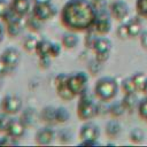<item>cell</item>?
Returning <instances> with one entry per match:
<instances>
[{"label":"cell","mask_w":147,"mask_h":147,"mask_svg":"<svg viewBox=\"0 0 147 147\" xmlns=\"http://www.w3.org/2000/svg\"><path fill=\"white\" fill-rule=\"evenodd\" d=\"M98 9L92 0H68L61 9L60 20L70 31H87L93 28Z\"/></svg>","instance_id":"obj_1"},{"label":"cell","mask_w":147,"mask_h":147,"mask_svg":"<svg viewBox=\"0 0 147 147\" xmlns=\"http://www.w3.org/2000/svg\"><path fill=\"white\" fill-rule=\"evenodd\" d=\"M119 90V85L114 77L103 76L100 77L94 85V94L101 102H108L116 98Z\"/></svg>","instance_id":"obj_2"},{"label":"cell","mask_w":147,"mask_h":147,"mask_svg":"<svg viewBox=\"0 0 147 147\" xmlns=\"http://www.w3.org/2000/svg\"><path fill=\"white\" fill-rule=\"evenodd\" d=\"M99 115V105L93 100L87 90L79 95L77 103V116L80 121H90Z\"/></svg>","instance_id":"obj_3"},{"label":"cell","mask_w":147,"mask_h":147,"mask_svg":"<svg viewBox=\"0 0 147 147\" xmlns=\"http://www.w3.org/2000/svg\"><path fill=\"white\" fill-rule=\"evenodd\" d=\"M88 84V76L84 71H74L69 74L68 77V86L71 92L77 96L84 93L87 90Z\"/></svg>","instance_id":"obj_4"},{"label":"cell","mask_w":147,"mask_h":147,"mask_svg":"<svg viewBox=\"0 0 147 147\" xmlns=\"http://www.w3.org/2000/svg\"><path fill=\"white\" fill-rule=\"evenodd\" d=\"M5 22H6V32L11 38L18 37L22 33L23 29L25 28V17H21L13 11H10L9 15L5 18Z\"/></svg>","instance_id":"obj_5"},{"label":"cell","mask_w":147,"mask_h":147,"mask_svg":"<svg viewBox=\"0 0 147 147\" xmlns=\"http://www.w3.org/2000/svg\"><path fill=\"white\" fill-rule=\"evenodd\" d=\"M111 15L110 11H106L105 8L98 9V16L95 20V23L93 25V29L99 36H106L111 30Z\"/></svg>","instance_id":"obj_6"},{"label":"cell","mask_w":147,"mask_h":147,"mask_svg":"<svg viewBox=\"0 0 147 147\" xmlns=\"http://www.w3.org/2000/svg\"><path fill=\"white\" fill-rule=\"evenodd\" d=\"M23 101L22 99L16 94H6L1 99V110L8 115H16L22 110Z\"/></svg>","instance_id":"obj_7"},{"label":"cell","mask_w":147,"mask_h":147,"mask_svg":"<svg viewBox=\"0 0 147 147\" xmlns=\"http://www.w3.org/2000/svg\"><path fill=\"white\" fill-rule=\"evenodd\" d=\"M31 13L34 16H37L39 20H41L42 22H46V21H49L53 17H55V15L57 14V9L52 2L33 3Z\"/></svg>","instance_id":"obj_8"},{"label":"cell","mask_w":147,"mask_h":147,"mask_svg":"<svg viewBox=\"0 0 147 147\" xmlns=\"http://www.w3.org/2000/svg\"><path fill=\"white\" fill-rule=\"evenodd\" d=\"M109 11L114 20L123 22L130 15V7L124 0H114L109 6Z\"/></svg>","instance_id":"obj_9"},{"label":"cell","mask_w":147,"mask_h":147,"mask_svg":"<svg viewBox=\"0 0 147 147\" xmlns=\"http://www.w3.org/2000/svg\"><path fill=\"white\" fill-rule=\"evenodd\" d=\"M78 136L80 140H90V139L98 140L100 137V127L98 124L93 122H86L80 126Z\"/></svg>","instance_id":"obj_10"},{"label":"cell","mask_w":147,"mask_h":147,"mask_svg":"<svg viewBox=\"0 0 147 147\" xmlns=\"http://www.w3.org/2000/svg\"><path fill=\"white\" fill-rule=\"evenodd\" d=\"M55 138V131L52 127V125H46L40 127L34 136V141L39 146H47L51 145L52 141Z\"/></svg>","instance_id":"obj_11"},{"label":"cell","mask_w":147,"mask_h":147,"mask_svg":"<svg viewBox=\"0 0 147 147\" xmlns=\"http://www.w3.org/2000/svg\"><path fill=\"white\" fill-rule=\"evenodd\" d=\"M26 125L25 123L22 121L21 117H11L10 121H9V124H8V127H7V134L11 136V137H15L17 139L22 138L26 131Z\"/></svg>","instance_id":"obj_12"},{"label":"cell","mask_w":147,"mask_h":147,"mask_svg":"<svg viewBox=\"0 0 147 147\" xmlns=\"http://www.w3.org/2000/svg\"><path fill=\"white\" fill-rule=\"evenodd\" d=\"M1 55H2L3 60L6 61V63L8 64V67L10 68V70H14L18 65L20 60H21V54L16 47L9 46V47L5 48L3 52L1 53Z\"/></svg>","instance_id":"obj_13"},{"label":"cell","mask_w":147,"mask_h":147,"mask_svg":"<svg viewBox=\"0 0 147 147\" xmlns=\"http://www.w3.org/2000/svg\"><path fill=\"white\" fill-rule=\"evenodd\" d=\"M10 7L11 11L21 17H25L32 10L31 0H11Z\"/></svg>","instance_id":"obj_14"},{"label":"cell","mask_w":147,"mask_h":147,"mask_svg":"<svg viewBox=\"0 0 147 147\" xmlns=\"http://www.w3.org/2000/svg\"><path fill=\"white\" fill-rule=\"evenodd\" d=\"M126 24H127V29L130 32V38H137L142 32V22L139 15L130 18L126 22Z\"/></svg>","instance_id":"obj_15"},{"label":"cell","mask_w":147,"mask_h":147,"mask_svg":"<svg viewBox=\"0 0 147 147\" xmlns=\"http://www.w3.org/2000/svg\"><path fill=\"white\" fill-rule=\"evenodd\" d=\"M44 25V22L39 20L37 16H34L32 13H29L25 16V28H28L32 33H38L41 31Z\"/></svg>","instance_id":"obj_16"},{"label":"cell","mask_w":147,"mask_h":147,"mask_svg":"<svg viewBox=\"0 0 147 147\" xmlns=\"http://www.w3.org/2000/svg\"><path fill=\"white\" fill-rule=\"evenodd\" d=\"M55 113H56V108L53 106H46L40 110V119L46 124V125H54L56 123V118H55Z\"/></svg>","instance_id":"obj_17"},{"label":"cell","mask_w":147,"mask_h":147,"mask_svg":"<svg viewBox=\"0 0 147 147\" xmlns=\"http://www.w3.org/2000/svg\"><path fill=\"white\" fill-rule=\"evenodd\" d=\"M105 132L107 134L108 138H116L119 136V133L122 132V125L121 123L117 121V118H113V119H109L106 125H105Z\"/></svg>","instance_id":"obj_18"},{"label":"cell","mask_w":147,"mask_h":147,"mask_svg":"<svg viewBox=\"0 0 147 147\" xmlns=\"http://www.w3.org/2000/svg\"><path fill=\"white\" fill-rule=\"evenodd\" d=\"M79 42V38L78 36L75 33V31H68L64 32L61 37V44L64 48L67 49H72L75 47H77Z\"/></svg>","instance_id":"obj_19"},{"label":"cell","mask_w":147,"mask_h":147,"mask_svg":"<svg viewBox=\"0 0 147 147\" xmlns=\"http://www.w3.org/2000/svg\"><path fill=\"white\" fill-rule=\"evenodd\" d=\"M55 85V90H56V93H57V95L62 99V100H64V101H70V100H72L76 95L71 92V90L69 88V86H68V80H65V82H62V83H57V84H54Z\"/></svg>","instance_id":"obj_20"},{"label":"cell","mask_w":147,"mask_h":147,"mask_svg":"<svg viewBox=\"0 0 147 147\" xmlns=\"http://www.w3.org/2000/svg\"><path fill=\"white\" fill-rule=\"evenodd\" d=\"M21 118H22V121L25 123V125H26L28 127H31V126H33V125L37 123V119H38V118L40 119V116L38 115L37 110H36L34 108L29 107V108H26V109L22 113Z\"/></svg>","instance_id":"obj_21"},{"label":"cell","mask_w":147,"mask_h":147,"mask_svg":"<svg viewBox=\"0 0 147 147\" xmlns=\"http://www.w3.org/2000/svg\"><path fill=\"white\" fill-rule=\"evenodd\" d=\"M113 47V42L109 38L107 37H98L94 47H93V52L94 53H103V52H110Z\"/></svg>","instance_id":"obj_22"},{"label":"cell","mask_w":147,"mask_h":147,"mask_svg":"<svg viewBox=\"0 0 147 147\" xmlns=\"http://www.w3.org/2000/svg\"><path fill=\"white\" fill-rule=\"evenodd\" d=\"M51 45H52V41L49 39H46V38H41L38 40L37 42V47H36V55L38 57H41V56H47L49 55V48H51Z\"/></svg>","instance_id":"obj_23"},{"label":"cell","mask_w":147,"mask_h":147,"mask_svg":"<svg viewBox=\"0 0 147 147\" xmlns=\"http://www.w3.org/2000/svg\"><path fill=\"white\" fill-rule=\"evenodd\" d=\"M38 40H39V39H38L33 33L26 34V36L23 38V40H22V47H23V49H24L25 52H28V53H34Z\"/></svg>","instance_id":"obj_24"},{"label":"cell","mask_w":147,"mask_h":147,"mask_svg":"<svg viewBox=\"0 0 147 147\" xmlns=\"http://www.w3.org/2000/svg\"><path fill=\"white\" fill-rule=\"evenodd\" d=\"M122 103L125 107L127 111H132L133 109L138 108L139 105V99L137 96V93H130V94H124L122 99Z\"/></svg>","instance_id":"obj_25"},{"label":"cell","mask_w":147,"mask_h":147,"mask_svg":"<svg viewBox=\"0 0 147 147\" xmlns=\"http://www.w3.org/2000/svg\"><path fill=\"white\" fill-rule=\"evenodd\" d=\"M125 111H126V109H125V107L123 106L122 101H119V102H114V103H111V105L109 106V108H108V113L110 114V116H111L113 118H119V117H122V116L125 114Z\"/></svg>","instance_id":"obj_26"},{"label":"cell","mask_w":147,"mask_h":147,"mask_svg":"<svg viewBox=\"0 0 147 147\" xmlns=\"http://www.w3.org/2000/svg\"><path fill=\"white\" fill-rule=\"evenodd\" d=\"M98 36L99 34L95 32V30L93 28H91V29H88L86 31V34L84 37V45H85V47L87 49H93L94 44H95V41L98 39Z\"/></svg>","instance_id":"obj_27"},{"label":"cell","mask_w":147,"mask_h":147,"mask_svg":"<svg viewBox=\"0 0 147 147\" xmlns=\"http://www.w3.org/2000/svg\"><path fill=\"white\" fill-rule=\"evenodd\" d=\"M121 88L123 91L124 94H130V93H137L138 90H137V86L132 79V77H126L122 80L121 83Z\"/></svg>","instance_id":"obj_28"},{"label":"cell","mask_w":147,"mask_h":147,"mask_svg":"<svg viewBox=\"0 0 147 147\" xmlns=\"http://www.w3.org/2000/svg\"><path fill=\"white\" fill-rule=\"evenodd\" d=\"M55 118H56V123L59 124H64L70 119V113L69 110L63 107L60 106L56 108V113H55Z\"/></svg>","instance_id":"obj_29"},{"label":"cell","mask_w":147,"mask_h":147,"mask_svg":"<svg viewBox=\"0 0 147 147\" xmlns=\"http://www.w3.org/2000/svg\"><path fill=\"white\" fill-rule=\"evenodd\" d=\"M132 79L137 86V90L138 92H142V88H144V85H145V82L147 79V76L144 71H136L132 76Z\"/></svg>","instance_id":"obj_30"},{"label":"cell","mask_w":147,"mask_h":147,"mask_svg":"<svg viewBox=\"0 0 147 147\" xmlns=\"http://www.w3.org/2000/svg\"><path fill=\"white\" fill-rule=\"evenodd\" d=\"M145 139V133L140 127H133L130 131V140L133 144H140Z\"/></svg>","instance_id":"obj_31"},{"label":"cell","mask_w":147,"mask_h":147,"mask_svg":"<svg viewBox=\"0 0 147 147\" xmlns=\"http://www.w3.org/2000/svg\"><path fill=\"white\" fill-rule=\"evenodd\" d=\"M136 11L142 18H147V0H136Z\"/></svg>","instance_id":"obj_32"},{"label":"cell","mask_w":147,"mask_h":147,"mask_svg":"<svg viewBox=\"0 0 147 147\" xmlns=\"http://www.w3.org/2000/svg\"><path fill=\"white\" fill-rule=\"evenodd\" d=\"M116 36L118 39L121 40H126L130 38V32L127 29V24L126 23H121L117 29H116Z\"/></svg>","instance_id":"obj_33"},{"label":"cell","mask_w":147,"mask_h":147,"mask_svg":"<svg viewBox=\"0 0 147 147\" xmlns=\"http://www.w3.org/2000/svg\"><path fill=\"white\" fill-rule=\"evenodd\" d=\"M20 144L18 139L15 137H11L7 133H5L0 138V146H17Z\"/></svg>","instance_id":"obj_34"},{"label":"cell","mask_w":147,"mask_h":147,"mask_svg":"<svg viewBox=\"0 0 147 147\" xmlns=\"http://www.w3.org/2000/svg\"><path fill=\"white\" fill-rule=\"evenodd\" d=\"M11 11L10 2L8 0H0V18L5 20Z\"/></svg>","instance_id":"obj_35"},{"label":"cell","mask_w":147,"mask_h":147,"mask_svg":"<svg viewBox=\"0 0 147 147\" xmlns=\"http://www.w3.org/2000/svg\"><path fill=\"white\" fill-rule=\"evenodd\" d=\"M102 64L101 62H99L95 57L93 60H91L88 62V71L92 74V75H98L101 70H102Z\"/></svg>","instance_id":"obj_36"},{"label":"cell","mask_w":147,"mask_h":147,"mask_svg":"<svg viewBox=\"0 0 147 147\" xmlns=\"http://www.w3.org/2000/svg\"><path fill=\"white\" fill-rule=\"evenodd\" d=\"M138 114L141 118L147 121V95L145 98H142L141 100H139V105H138Z\"/></svg>","instance_id":"obj_37"},{"label":"cell","mask_w":147,"mask_h":147,"mask_svg":"<svg viewBox=\"0 0 147 147\" xmlns=\"http://www.w3.org/2000/svg\"><path fill=\"white\" fill-rule=\"evenodd\" d=\"M10 115L6 114V113H1L0 114V133L5 134L7 132V127H8V124H9V121H10Z\"/></svg>","instance_id":"obj_38"},{"label":"cell","mask_w":147,"mask_h":147,"mask_svg":"<svg viewBox=\"0 0 147 147\" xmlns=\"http://www.w3.org/2000/svg\"><path fill=\"white\" fill-rule=\"evenodd\" d=\"M62 44H59V42H52L51 45V48H49V56L52 59L54 57H57L60 56L61 52H62Z\"/></svg>","instance_id":"obj_39"},{"label":"cell","mask_w":147,"mask_h":147,"mask_svg":"<svg viewBox=\"0 0 147 147\" xmlns=\"http://www.w3.org/2000/svg\"><path fill=\"white\" fill-rule=\"evenodd\" d=\"M59 140L62 142V144H68L70 140H71V131L67 127V129H62L60 130L59 132Z\"/></svg>","instance_id":"obj_40"},{"label":"cell","mask_w":147,"mask_h":147,"mask_svg":"<svg viewBox=\"0 0 147 147\" xmlns=\"http://www.w3.org/2000/svg\"><path fill=\"white\" fill-rule=\"evenodd\" d=\"M10 68L8 67V64L6 63V61L3 60L2 55L0 54V78H3L5 76H7L10 72Z\"/></svg>","instance_id":"obj_41"},{"label":"cell","mask_w":147,"mask_h":147,"mask_svg":"<svg viewBox=\"0 0 147 147\" xmlns=\"http://www.w3.org/2000/svg\"><path fill=\"white\" fill-rule=\"evenodd\" d=\"M39 59V67L41 68V69H47V68H49V65H51V60H52V57L49 56V55H47V56H41V57H38Z\"/></svg>","instance_id":"obj_42"},{"label":"cell","mask_w":147,"mask_h":147,"mask_svg":"<svg viewBox=\"0 0 147 147\" xmlns=\"http://www.w3.org/2000/svg\"><path fill=\"white\" fill-rule=\"evenodd\" d=\"M95 54V59L101 62V63H105L109 60L110 57V52H103V53H94Z\"/></svg>","instance_id":"obj_43"},{"label":"cell","mask_w":147,"mask_h":147,"mask_svg":"<svg viewBox=\"0 0 147 147\" xmlns=\"http://www.w3.org/2000/svg\"><path fill=\"white\" fill-rule=\"evenodd\" d=\"M139 41L142 48L147 49V30H142V32L139 36Z\"/></svg>","instance_id":"obj_44"},{"label":"cell","mask_w":147,"mask_h":147,"mask_svg":"<svg viewBox=\"0 0 147 147\" xmlns=\"http://www.w3.org/2000/svg\"><path fill=\"white\" fill-rule=\"evenodd\" d=\"M80 146H96V145H100V142L98 140H94V139H90V140H82L79 142Z\"/></svg>","instance_id":"obj_45"},{"label":"cell","mask_w":147,"mask_h":147,"mask_svg":"<svg viewBox=\"0 0 147 147\" xmlns=\"http://www.w3.org/2000/svg\"><path fill=\"white\" fill-rule=\"evenodd\" d=\"M3 38H5V28H3V25L0 23V42H2Z\"/></svg>","instance_id":"obj_46"},{"label":"cell","mask_w":147,"mask_h":147,"mask_svg":"<svg viewBox=\"0 0 147 147\" xmlns=\"http://www.w3.org/2000/svg\"><path fill=\"white\" fill-rule=\"evenodd\" d=\"M34 3H47V2H52V0H32Z\"/></svg>","instance_id":"obj_47"},{"label":"cell","mask_w":147,"mask_h":147,"mask_svg":"<svg viewBox=\"0 0 147 147\" xmlns=\"http://www.w3.org/2000/svg\"><path fill=\"white\" fill-rule=\"evenodd\" d=\"M142 93H144L145 95H147V79H146V82H145V85H144V88H142Z\"/></svg>","instance_id":"obj_48"},{"label":"cell","mask_w":147,"mask_h":147,"mask_svg":"<svg viewBox=\"0 0 147 147\" xmlns=\"http://www.w3.org/2000/svg\"><path fill=\"white\" fill-rule=\"evenodd\" d=\"M0 106H1V101H0Z\"/></svg>","instance_id":"obj_49"}]
</instances>
